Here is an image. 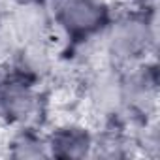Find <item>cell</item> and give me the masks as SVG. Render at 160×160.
I'll return each instance as SVG.
<instances>
[{
	"label": "cell",
	"instance_id": "6da1fadb",
	"mask_svg": "<svg viewBox=\"0 0 160 160\" xmlns=\"http://www.w3.org/2000/svg\"><path fill=\"white\" fill-rule=\"evenodd\" d=\"M154 21L145 12L126 13L115 21H109L104 30L106 53L111 64L117 68H126L141 62L154 43Z\"/></svg>",
	"mask_w": 160,
	"mask_h": 160
},
{
	"label": "cell",
	"instance_id": "7a4b0ae2",
	"mask_svg": "<svg viewBox=\"0 0 160 160\" xmlns=\"http://www.w3.org/2000/svg\"><path fill=\"white\" fill-rule=\"evenodd\" d=\"M51 15L73 45L89 43L104 34L111 21L104 0H53Z\"/></svg>",
	"mask_w": 160,
	"mask_h": 160
},
{
	"label": "cell",
	"instance_id": "3957f363",
	"mask_svg": "<svg viewBox=\"0 0 160 160\" xmlns=\"http://www.w3.org/2000/svg\"><path fill=\"white\" fill-rule=\"evenodd\" d=\"M40 111V94L36 85L15 72L0 77V119L27 126Z\"/></svg>",
	"mask_w": 160,
	"mask_h": 160
},
{
	"label": "cell",
	"instance_id": "277c9868",
	"mask_svg": "<svg viewBox=\"0 0 160 160\" xmlns=\"http://www.w3.org/2000/svg\"><path fill=\"white\" fill-rule=\"evenodd\" d=\"M87 98L91 108L106 117L117 119L124 111V72L117 66L96 70L87 79Z\"/></svg>",
	"mask_w": 160,
	"mask_h": 160
},
{
	"label": "cell",
	"instance_id": "5b68a950",
	"mask_svg": "<svg viewBox=\"0 0 160 160\" xmlns=\"http://www.w3.org/2000/svg\"><path fill=\"white\" fill-rule=\"evenodd\" d=\"M6 25L17 45L47 42L55 27L47 2H28V0H17L8 15Z\"/></svg>",
	"mask_w": 160,
	"mask_h": 160
},
{
	"label": "cell",
	"instance_id": "8992f818",
	"mask_svg": "<svg viewBox=\"0 0 160 160\" xmlns=\"http://www.w3.org/2000/svg\"><path fill=\"white\" fill-rule=\"evenodd\" d=\"M158 75L154 64H141L132 72H124V111L134 117L151 115L156 108Z\"/></svg>",
	"mask_w": 160,
	"mask_h": 160
},
{
	"label": "cell",
	"instance_id": "52a82bcc",
	"mask_svg": "<svg viewBox=\"0 0 160 160\" xmlns=\"http://www.w3.org/2000/svg\"><path fill=\"white\" fill-rule=\"evenodd\" d=\"M49 156L55 158H85L92 152L94 136L81 124L66 122L57 126L47 138Z\"/></svg>",
	"mask_w": 160,
	"mask_h": 160
},
{
	"label": "cell",
	"instance_id": "ba28073f",
	"mask_svg": "<svg viewBox=\"0 0 160 160\" xmlns=\"http://www.w3.org/2000/svg\"><path fill=\"white\" fill-rule=\"evenodd\" d=\"M53 70V55L47 42L38 43H23L17 45L13 53V68L17 75L25 77L27 81L38 85L43 77H47Z\"/></svg>",
	"mask_w": 160,
	"mask_h": 160
},
{
	"label": "cell",
	"instance_id": "9c48e42d",
	"mask_svg": "<svg viewBox=\"0 0 160 160\" xmlns=\"http://www.w3.org/2000/svg\"><path fill=\"white\" fill-rule=\"evenodd\" d=\"M8 154L13 158H47V139L28 126H21L8 143Z\"/></svg>",
	"mask_w": 160,
	"mask_h": 160
},
{
	"label": "cell",
	"instance_id": "30bf717a",
	"mask_svg": "<svg viewBox=\"0 0 160 160\" xmlns=\"http://www.w3.org/2000/svg\"><path fill=\"white\" fill-rule=\"evenodd\" d=\"M94 156L104 158H122L128 154V138L119 130H108L94 138L92 141V152Z\"/></svg>",
	"mask_w": 160,
	"mask_h": 160
},
{
	"label": "cell",
	"instance_id": "8fae6325",
	"mask_svg": "<svg viewBox=\"0 0 160 160\" xmlns=\"http://www.w3.org/2000/svg\"><path fill=\"white\" fill-rule=\"evenodd\" d=\"M136 2H139L145 10H152V6H154V2L156 0H136Z\"/></svg>",
	"mask_w": 160,
	"mask_h": 160
},
{
	"label": "cell",
	"instance_id": "7c38bea8",
	"mask_svg": "<svg viewBox=\"0 0 160 160\" xmlns=\"http://www.w3.org/2000/svg\"><path fill=\"white\" fill-rule=\"evenodd\" d=\"M28 2H49V0H28Z\"/></svg>",
	"mask_w": 160,
	"mask_h": 160
}]
</instances>
